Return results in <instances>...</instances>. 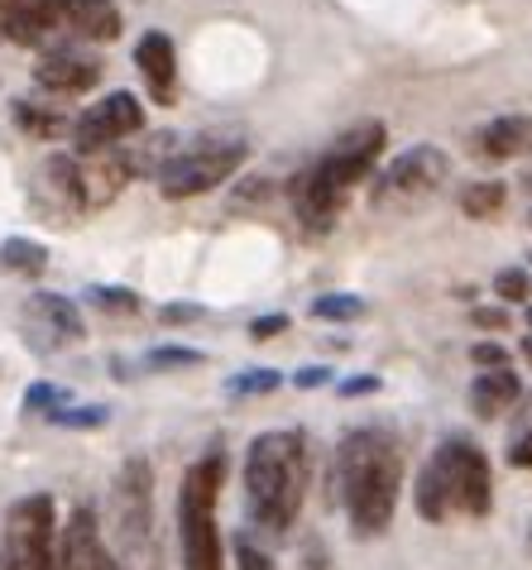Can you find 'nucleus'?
Returning <instances> with one entry per match:
<instances>
[{
	"label": "nucleus",
	"instance_id": "obj_14",
	"mask_svg": "<svg viewBox=\"0 0 532 570\" xmlns=\"http://www.w3.org/2000/svg\"><path fill=\"white\" fill-rule=\"evenodd\" d=\"M135 68H139V77H145L154 101L174 106V97H178V49L164 29H149V35L135 43Z\"/></svg>",
	"mask_w": 532,
	"mask_h": 570
},
{
	"label": "nucleus",
	"instance_id": "obj_29",
	"mask_svg": "<svg viewBox=\"0 0 532 570\" xmlns=\"http://www.w3.org/2000/svg\"><path fill=\"white\" fill-rule=\"evenodd\" d=\"M284 331H288V316L269 312V316H255V322H249V341H274V336H284Z\"/></svg>",
	"mask_w": 532,
	"mask_h": 570
},
{
	"label": "nucleus",
	"instance_id": "obj_10",
	"mask_svg": "<svg viewBox=\"0 0 532 570\" xmlns=\"http://www.w3.org/2000/svg\"><path fill=\"white\" fill-rule=\"evenodd\" d=\"M68 130H72V154L116 149L120 139L145 130V106H139L135 91H111V97H101L97 106H87Z\"/></svg>",
	"mask_w": 532,
	"mask_h": 570
},
{
	"label": "nucleus",
	"instance_id": "obj_1",
	"mask_svg": "<svg viewBox=\"0 0 532 570\" xmlns=\"http://www.w3.org/2000/svg\"><path fill=\"white\" fill-rule=\"evenodd\" d=\"M388 145V130L380 120H365L346 130L326 149L317 164H307L303 173L293 178V212L307 230H332L346 197L355 193V183L370 178V168L380 164V154Z\"/></svg>",
	"mask_w": 532,
	"mask_h": 570
},
{
	"label": "nucleus",
	"instance_id": "obj_39",
	"mask_svg": "<svg viewBox=\"0 0 532 570\" xmlns=\"http://www.w3.org/2000/svg\"><path fill=\"white\" fill-rule=\"evenodd\" d=\"M528 187H532V173H528Z\"/></svg>",
	"mask_w": 532,
	"mask_h": 570
},
{
	"label": "nucleus",
	"instance_id": "obj_25",
	"mask_svg": "<svg viewBox=\"0 0 532 570\" xmlns=\"http://www.w3.org/2000/svg\"><path fill=\"white\" fill-rule=\"evenodd\" d=\"M91 307H101V312H125V316H135L139 312V293L130 288H91Z\"/></svg>",
	"mask_w": 532,
	"mask_h": 570
},
{
	"label": "nucleus",
	"instance_id": "obj_9",
	"mask_svg": "<svg viewBox=\"0 0 532 570\" xmlns=\"http://www.w3.org/2000/svg\"><path fill=\"white\" fill-rule=\"evenodd\" d=\"M451 178V158L436 145H413L403 149L370 187V207L374 212H413L432 193H442V183Z\"/></svg>",
	"mask_w": 532,
	"mask_h": 570
},
{
	"label": "nucleus",
	"instance_id": "obj_35",
	"mask_svg": "<svg viewBox=\"0 0 532 570\" xmlns=\"http://www.w3.org/2000/svg\"><path fill=\"white\" fill-rule=\"evenodd\" d=\"M509 465H519V470H532V432L513 441V451H509Z\"/></svg>",
	"mask_w": 532,
	"mask_h": 570
},
{
	"label": "nucleus",
	"instance_id": "obj_33",
	"mask_svg": "<svg viewBox=\"0 0 532 570\" xmlns=\"http://www.w3.org/2000/svg\"><path fill=\"white\" fill-rule=\"evenodd\" d=\"M475 326H484V331H504V326H509V312H504V307H475Z\"/></svg>",
	"mask_w": 532,
	"mask_h": 570
},
{
	"label": "nucleus",
	"instance_id": "obj_13",
	"mask_svg": "<svg viewBox=\"0 0 532 570\" xmlns=\"http://www.w3.org/2000/svg\"><path fill=\"white\" fill-rule=\"evenodd\" d=\"M101 82V62L77 53V49H62V53H43V62L35 68V87L49 91V97H82Z\"/></svg>",
	"mask_w": 532,
	"mask_h": 570
},
{
	"label": "nucleus",
	"instance_id": "obj_31",
	"mask_svg": "<svg viewBox=\"0 0 532 570\" xmlns=\"http://www.w3.org/2000/svg\"><path fill=\"white\" fill-rule=\"evenodd\" d=\"M159 316H164V326H183V322H197L201 307L197 303H174V307H164Z\"/></svg>",
	"mask_w": 532,
	"mask_h": 570
},
{
	"label": "nucleus",
	"instance_id": "obj_2",
	"mask_svg": "<svg viewBox=\"0 0 532 570\" xmlns=\"http://www.w3.org/2000/svg\"><path fill=\"white\" fill-rule=\"evenodd\" d=\"M341 499H346L351 528L359 537H380L398 509V489H403V455L398 441L380 432V426H359L341 441Z\"/></svg>",
	"mask_w": 532,
	"mask_h": 570
},
{
	"label": "nucleus",
	"instance_id": "obj_26",
	"mask_svg": "<svg viewBox=\"0 0 532 570\" xmlns=\"http://www.w3.org/2000/svg\"><path fill=\"white\" fill-rule=\"evenodd\" d=\"M68 403V393H62L58 384H35L24 393V413H39V417H49L53 407H62Z\"/></svg>",
	"mask_w": 532,
	"mask_h": 570
},
{
	"label": "nucleus",
	"instance_id": "obj_27",
	"mask_svg": "<svg viewBox=\"0 0 532 570\" xmlns=\"http://www.w3.org/2000/svg\"><path fill=\"white\" fill-rule=\"evenodd\" d=\"M236 566H240V570H278L269 551H259L255 542H249V537H236Z\"/></svg>",
	"mask_w": 532,
	"mask_h": 570
},
{
	"label": "nucleus",
	"instance_id": "obj_7",
	"mask_svg": "<svg viewBox=\"0 0 532 570\" xmlns=\"http://www.w3.org/2000/svg\"><path fill=\"white\" fill-rule=\"evenodd\" d=\"M245 158H249V145L245 139H193V145H183L164 158L159 168H154V178H159V193L168 202H187V197H201V193H211V187H221L230 183L236 173L245 168Z\"/></svg>",
	"mask_w": 532,
	"mask_h": 570
},
{
	"label": "nucleus",
	"instance_id": "obj_12",
	"mask_svg": "<svg viewBox=\"0 0 532 570\" xmlns=\"http://www.w3.org/2000/svg\"><path fill=\"white\" fill-rule=\"evenodd\" d=\"M111 566H116V557L101 542L97 513H91L87 503L72 509L68 528H58V570H111Z\"/></svg>",
	"mask_w": 532,
	"mask_h": 570
},
{
	"label": "nucleus",
	"instance_id": "obj_30",
	"mask_svg": "<svg viewBox=\"0 0 532 570\" xmlns=\"http://www.w3.org/2000/svg\"><path fill=\"white\" fill-rule=\"evenodd\" d=\"M471 360L480 364V370H504L509 351H504V345H494V341H480V345H471Z\"/></svg>",
	"mask_w": 532,
	"mask_h": 570
},
{
	"label": "nucleus",
	"instance_id": "obj_11",
	"mask_svg": "<svg viewBox=\"0 0 532 570\" xmlns=\"http://www.w3.org/2000/svg\"><path fill=\"white\" fill-rule=\"evenodd\" d=\"M116 513H120V532L130 547H145L149 542V528H154V470L145 455H130L120 465V480H116Z\"/></svg>",
	"mask_w": 532,
	"mask_h": 570
},
{
	"label": "nucleus",
	"instance_id": "obj_34",
	"mask_svg": "<svg viewBox=\"0 0 532 570\" xmlns=\"http://www.w3.org/2000/svg\"><path fill=\"white\" fill-rule=\"evenodd\" d=\"M29 6V0H0V39H10L14 20H20V10Z\"/></svg>",
	"mask_w": 532,
	"mask_h": 570
},
{
	"label": "nucleus",
	"instance_id": "obj_28",
	"mask_svg": "<svg viewBox=\"0 0 532 570\" xmlns=\"http://www.w3.org/2000/svg\"><path fill=\"white\" fill-rule=\"evenodd\" d=\"M494 293L504 297V303H519V297H528V274L523 268H504V274L494 278Z\"/></svg>",
	"mask_w": 532,
	"mask_h": 570
},
{
	"label": "nucleus",
	"instance_id": "obj_21",
	"mask_svg": "<svg viewBox=\"0 0 532 570\" xmlns=\"http://www.w3.org/2000/svg\"><path fill=\"white\" fill-rule=\"evenodd\" d=\"M14 120H20L29 135H39V139H53V135H62V130H68V120H62L58 110L29 106V101H14Z\"/></svg>",
	"mask_w": 532,
	"mask_h": 570
},
{
	"label": "nucleus",
	"instance_id": "obj_20",
	"mask_svg": "<svg viewBox=\"0 0 532 570\" xmlns=\"http://www.w3.org/2000/svg\"><path fill=\"white\" fill-rule=\"evenodd\" d=\"M312 316L317 322H355V316H365V297L355 293H326L312 303Z\"/></svg>",
	"mask_w": 532,
	"mask_h": 570
},
{
	"label": "nucleus",
	"instance_id": "obj_37",
	"mask_svg": "<svg viewBox=\"0 0 532 570\" xmlns=\"http://www.w3.org/2000/svg\"><path fill=\"white\" fill-rule=\"evenodd\" d=\"M523 355H528V364H532V336H528V341H523Z\"/></svg>",
	"mask_w": 532,
	"mask_h": 570
},
{
	"label": "nucleus",
	"instance_id": "obj_24",
	"mask_svg": "<svg viewBox=\"0 0 532 570\" xmlns=\"http://www.w3.org/2000/svg\"><path fill=\"white\" fill-rule=\"evenodd\" d=\"M207 355L201 351H187V345H159V351H149L145 364L149 370H193V364H201Z\"/></svg>",
	"mask_w": 532,
	"mask_h": 570
},
{
	"label": "nucleus",
	"instance_id": "obj_3",
	"mask_svg": "<svg viewBox=\"0 0 532 570\" xmlns=\"http://www.w3.org/2000/svg\"><path fill=\"white\" fill-rule=\"evenodd\" d=\"M307 436L303 432H259L245 451V503L264 532H288L307 503Z\"/></svg>",
	"mask_w": 532,
	"mask_h": 570
},
{
	"label": "nucleus",
	"instance_id": "obj_8",
	"mask_svg": "<svg viewBox=\"0 0 532 570\" xmlns=\"http://www.w3.org/2000/svg\"><path fill=\"white\" fill-rule=\"evenodd\" d=\"M0 570H58L53 494H24L10 503L6 532H0Z\"/></svg>",
	"mask_w": 532,
	"mask_h": 570
},
{
	"label": "nucleus",
	"instance_id": "obj_4",
	"mask_svg": "<svg viewBox=\"0 0 532 570\" xmlns=\"http://www.w3.org/2000/svg\"><path fill=\"white\" fill-rule=\"evenodd\" d=\"M490 509H494V480L484 451L465 436H446L417 474V513L427 522H446V518H484Z\"/></svg>",
	"mask_w": 532,
	"mask_h": 570
},
{
	"label": "nucleus",
	"instance_id": "obj_19",
	"mask_svg": "<svg viewBox=\"0 0 532 570\" xmlns=\"http://www.w3.org/2000/svg\"><path fill=\"white\" fill-rule=\"evenodd\" d=\"M504 202H509V187L494 183V178H484V183H471L461 193V212L471 220H494L499 212H504Z\"/></svg>",
	"mask_w": 532,
	"mask_h": 570
},
{
	"label": "nucleus",
	"instance_id": "obj_23",
	"mask_svg": "<svg viewBox=\"0 0 532 570\" xmlns=\"http://www.w3.org/2000/svg\"><path fill=\"white\" fill-rule=\"evenodd\" d=\"M49 422H58V426H106V422H111V407H106V403H87V407L62 403V407H53V413H49Z\"/></svg>",
	"mask_w": 532,
	"mask_h": 570
},
{
	"label": "nucleus",
	"instance_id": "obj_18",
	"mask_svg": "<svg viewBox=\"0 0 532 570\" xmlns=\"http://www.w3.org/2000/svg\"><path fill=\"white\" fill-rule=\"evenodd\" d=\"M0 268L24 274V278H39L43 268H49V249H43L39 240H24V235H10V240L0 245Z\"/></svg>",
	"mask_w": 532,
	"mask_h": 570
},
{
	"label": "nucleus",
	"instance_id": "obj_5",
	"mask_svg": "<svg viewBox=\"0 0 532 570\" xmlns=\"http://www.w3.org/2000/svg\"><path fill=\"white\" fill-rule=\"evenodd\" d=\"M111 39H120V10L111 0H29L10 29V43L49 53Z\"/></svg>",
	"mask_w": 532,
	"mask_h": 570
},
{
	"label": "nucleus",
	"instance_id": "obj_32",
	"mask_svg": "<svg viewBox=\"0 0 532 570\" xmlns=\"http://www.w3.org/2000/svg\"><path fill=\"white\" fill-rule=\"evenodd\" d=\"M326 379H332V370H322V364H307V370L293 374V384H297V389H322Z\"/></svg>",
	"mask_w": 532,
	"mask_h": 570
},
{
	"label": "nucleus",
	"instance_id": "obj_16",
	"mask_svg": "<svg viewBox=\"0 0 532 570\" xmlns=\"http://www.w3.org/2000/svg\"><path fill=\"white\" fill-rule=\"evenodd\" d=\"M24 322H29V331L53 336L49 345H77L87 336L82 312H77V303L72 297H62V293H35L29 297V307H24Z\"/></svg>",
	"mask_w": 532,
	"mask_h": 570
},
{
	"label": "nucleus",
	"instance_id": "obj_6",
	"mask_svg": "<svg viewBox=\"0 0 532 570\" xmlns=\"http://www.w3.org/2000/svg\"><path fill=\"white\" fill-rule=\"evenodd\" d=\"M221 484H226V451H207L183 474V484H178L183 570H226V561H221V528H216Z\"/></svg>",
	"mask_w": 532,
	"mask_h": 570
},
{
	"label": "nucleus",
	"instance_id": "obj_22",
	"mask_svg": "<svg viewBox=\"0 0 532 570\" xmlns=\"http://www.w3.org/2000/svg\"><path fill=\"white\" fill-rule=\"evenodd\" d=\"M278 384H284L278 370H245L236 379H226V393L230 399H259V393H274Z\"/></svg>",
	"mask_w": 532,
	"mask_h": 570
},
{
	"label": "nucleus",
	"instance_id": "obj_38",
	"mask_svg": "<svg viewBox=\"0 0 532 570\" xmlns=\"http://www.w3.org/2000/svg\"><path fill=\"white\" fill-rule=\"evenodd\" d=\"M528 326H532V312H528Z\"/></svg>",
	"mask_w": 532,
	"mask_h": 570
},
{
	"label": "nucleus",
	"instance_id": "obj_15",
	"mask_svg": "<svg viewBox=\"0 0 532 570\" xmlns=\"http://www.w3.org/2000/svg\"><path fill=\"white\" fill-rule=\"evenodd\" d=\"M471 154L484 158V164H509V158L532 154V116L513 110V116H494L484 120L471 135Z\"/></svg>",
	"mask_w": 532,
	"mask_h": 570
},
{
	"label": "nucleus",
	"instance_id": "obj_17",
	"mask_svg": "<svg viewBox=\"0 0 532 570\" xmlns=\"http://www.w3.org/2000/svg\"><path fill=\"white\" fill-rule=\"evenodd\" d=\"M523 399V379L509 370H484L475 384H471V403H475V413L480 417H499V413H509L513 403Z\"/></svg>",
	"mask_w": 532,
	"mask_h": 570
},
{
	"label": "nucleus",
	"instance_id": "obj_36",
	"mask_svg": "<svg viewBox=\"0 0 532 570\" xmlns=\"http://www.w3.org/2000/svg\"><path fill=\"white\" fill-rule=\"evenodd\" d=\"M374 389H380V379H346V384H341L346 399H355V393H374Z\"/></svg>",
	"mask_w": 532,
	"mask_h": 570
}]
</instances>
